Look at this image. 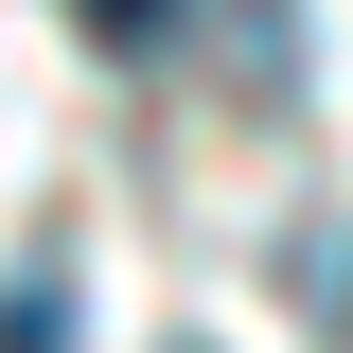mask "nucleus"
Segmentation results:
<instances>
[{
  "label": "nucleus",
  "mask_w": 353,
  "mask_h": 353,
  "mask_svg": "<svg viewBox=\"0 0 353 353\" xmlns=\"http://www.w3.org/2000/svg\"><path fill=\"white\" fill-rule=\"evenodd\" d=\"M0 353H71V283H53V265L0 283Z\"/></svg>",
  "instance_id": "1"
},
{
  "label": "nucleus",
  "mask_w": 353,
  "mask_h": 353,
  "mask_svg": "<svg viewBox=\"0 0 353 353\" xmlns=\"http://www.w3.org/2000/svg\"><path fill=\"white\" fill-rule=\"evenodd\" d=\"M71 18H88V36H106V53H159L176 18H194V0H71Z\"/></svg>",
  "instance_id": "2"
}]
</instances>
